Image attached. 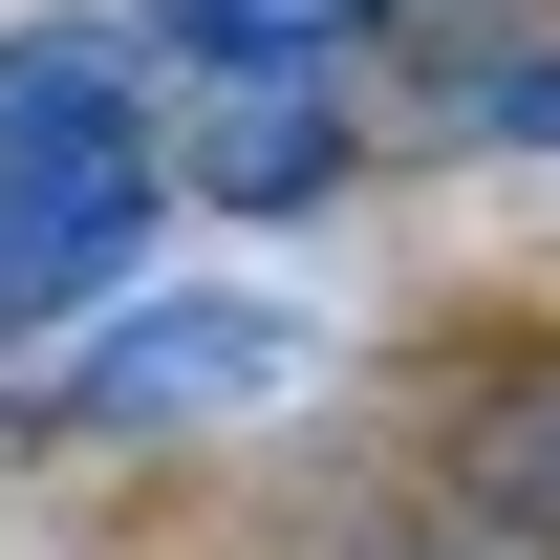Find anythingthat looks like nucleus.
<instances>
[{"label": "nucleus", "instance_id": "1", "mask_svg": "<svg viewBox=\"0 0 560 560\" xmlns=\"http://www.w3.org/2000/svg\"><path fill=\"white\" fill-rule=\"evenodd\" d=\"M151 215H173V151H151L130 66L86 22L0 44V324H108Z\"/></svg>", "mask_w": 560, "mask_h": 560}, {"label": "nucleus", "instance_id": "2", "mask_svg": "<svg viewBox=\"0 0 560 560\" xmlns=\"http://www.w3.org/2000/svg\"><path fill=\"white\" fill-rule=\"evenodd\" d=\"M302 388V302H108L66 346V431H215Z\"/></svg>", "mask_w": 560, "mask_h": 560}, {"label": "nucleus", "instance_id": "3", "mask_svg": "<svg viewBox=\"0 0 560 560\" xmlns=\"http://www.w3.org/2000/svg\"><path fill=\"white\" fill-rule=\"evenodd\" d=\"M195 173H215V195H259V215H302L324 173H346V130H324V86H237V108L195 130Z\"/></svg>", "mask_w": 560, "mask_h": 560}, {"label": "nucleus", "instance_id": "4", "mask_svg": "<svg viewBox=\"0 0 560 560\" xmlns=\"http://www.w3.org/2000/svg\"><path fill=\"white\" fill-rule=\"evenodd\" d=\"M346 22L366 0H151V44H195V66H237V86H324Z\"/></svg>", "mask_w": 560, "mask_h": 560}, {"label": "nucleus", "instance_id": "5", "mask_svg": "<svg viewBox=\"0 0 560 560\" xmlns=\"http://www.w3.org/2000/svg\"><path fill=\"white\" fill-rule=\"evenodd\" d=\"M453 130H495V151H560V44H475V66H453Z\"/></svg>", "mask_w": 560, "mask_h": 560}, {"label": "nucleus", "instance_id": "6", "mask_svg": "<svg viewBox=\"0 0 560 560\" xmlns=\"http://www.w3.org/2000/svg\"><path fill=\"white\" fill-rule=\"evenodd\" d=\"M475 475H495V495H517V517H560V388H517V410H495V431H475Z\"/></svg>", "mask_w": 560, "mask_h": 560}]
</instances>
